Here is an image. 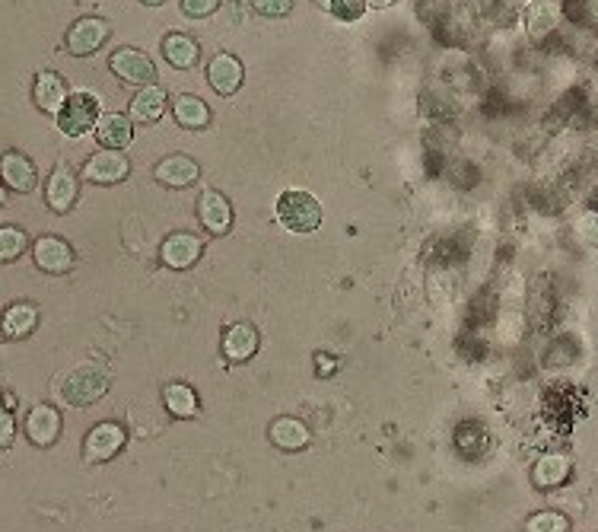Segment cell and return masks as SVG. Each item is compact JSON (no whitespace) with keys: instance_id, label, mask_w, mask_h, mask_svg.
I'll return each mask as SVG.
<instances>
[{"instance_id":"1","label":"cell","mask_w":598,"mask_h":532,"mask_svg":"<svg viewBox=\"0 0 598 532\" xmlns=\"http://www.w3.org/2000/svg\"><path fill=\"white\" fill-rule=\"evenodd\" d=\"M274 214L287 233H312L319 230L322 223V204L315 201V195L303 192V188H287V192L277 198Z\"/></svg>"},{"instance_id":"2","label":"cell","mask_w":598,"mask_h":532,"mask_svg":"<svg viewBox=\"0 0 598 532\" xmlns=\"http://www.w3.org/2000/svg\"><path fill=\"white\" fill-rule=\"evenodd\" d=\"M99 96L90 93V90H77V93H70L67 102H64V109L58 112V128L64 134H86L90 128H96L99 122Z\"/></svg>"},{"instance_id":"3","label":"cell","mask_w":598,"mask_h":532,"mask_svg":"<svg viewBox=\"0 0 598 532\" xmlns=\"http://www.w3.org/2000/svg\"><path fill=\"white\" fill-rule=\"evenodd\" d=\"M573 472H576V459L570 453H560V450L541 453L532 466V485L538 491H557L570 482Z\"/></svg>"},{"instance_id":"4","label":"cell","mask_w":598,"mask_h":532,"mask_svg":"<svg viewBox=\"0 0 598 532\" xmlns=\"http://www.w3.org/2000/svg\"><path fill=\"white\" fill-rule=\"evenodd\" d=\"M109 67H112V74H115L118 80L137 83V87H147V83L156 80L153 61L144 55V51H137V48H118V51H112Z\"/></svg>"},{"instance_id":"5","label":"cell","mask_w":598,"mask_h":532,"mask_svg":"<svg viewBox=\"0 0 598 532\" xmlns=\"http://www.w3.org/2000/svg\"><path fill=\"white\" fill-rule=\"evenodd\" d=\"M121 446H125V431L115 421H102L96 424L83 440V459L86 462H109Z\"/></svg>"},{"instance_id":"6","label":"cell","mask_w":598,"mask_h":532,"mask_svg":"<svg viewBox=\"0 0 598 532\" xmlns=\"http://www.w3.org/2000/svg\"><path fill=\"white\" fill-rule=\"evenodd\" d=\"M32 259L45 274H67L74 268V249L61 236H42L32 243Z\"/></svg>"},{"instance_id":"7","label":"cell","mask_w":598,"mask_h":532,"mask_svg":"<svg viewBox=\"0 0 598 532\" xmlns=\"http://www.w3.org/2000/svg\"><path fill=\"white\" fill-rule=\"evenodd\" d=\"M128 173H131V163L125 153H118V150H102L96 157L86 160V166H83V179H90L96 185H115L121 179H128Z\"/></svg>"},{"instance_id":"8","label":"cell","mask_w":598,"mask_h":532,"mask_svg":"<svg viewBox=\"0 0 598 532\" xmlns=\"http://www.w3.org/2000/svg\"><path fill=\"white\" fill-rule=\"evenodd\" d=\"M201 252H204V243L198 236H191V233H172L163 239V246H160V259L166 268L172 271H185L191 268L198 259H201Z\"/></svg>"},{"instance_id":"9","label":"cell","mask_w":598,"mask_h":532,"mask_svg":"<svg viewBox=\"0 0 598 532\" xmlns=\"http://www.w3.org/2000/svg\"><path fill=\"white\" fill-rule=\"evenodd\" d=\"M105 39H109V23L99 20V16H83V20H77L67 32V48L70 55L83 58V55H93L96 48H102Z\"/></svg>"},{"instance_id":"10","label":"cell","mask_w":598,"mask_h":532,"mask_svg":"<svg viewBox=\"0 0 598 532\" xmlns=\"http://www.w3.org/2000/svg\"><path fill=\"white\" fill-rule=\"evenodd\" d=\"M105 389H109V380H105V373L96 367H80L74 376L67 380L64 386V396L70 405H90L96 399L105 396Z\"/></svg>"},{"instance_id":"11","label":"cell","mask_w":598,"mask_h":532,"mask_svg":"<svg viewBox=\"0 0 598 532\" xmlns=\"http://www.w3.org/2000/svg\"><path fill=\"white\" fill-rule=\"evenodd\" d=\"M0 179H4V185L7 188H13V192H20V195H26V192H32L35 188V166H32V160L26 157V153H20V150H7L4 157H0Z\"/></svg>"},{"instance_id":"12","label":"cell","mask_w":598,"mask_h":532,"mask_svg":"<svg viewBox=\"0 0 598 532\" xmlns=\"http://www.w3.org/2000/svg\"><path fill=\"white\" fill-rule=\"evenodd\" d=\"M45 198L51 204V211H58V214L74 208V201H77V176H74V169H70L67 163H58L55 169H51Z\"/></svg>"},{"instance_id":"13","label":"cell","mask_w":598,"mask_h":532,"mask_svg":"<svg viewBox=\"0 0 598 532\" xmlns=\"http://www.w3.org/2000/svg\"><path fill=\"white\" fill-rule=\"evenodd\" d=\"M153 176H156V182L166 185V188H188V185L198 182L201 169H198L195 160L182 157V153H172V157H166V160L156 163Z\"/></svg>"},{"instance_id":"14","label":"cell","mask_w":598,"mask_h":532,"mask_svg":"<svg viewBox=\"0 0 598 532\" xmlns=\"http://www.w3.org/2000/svg\"><path fill=\"white\" fill-rule=\"evenodd\" d=\"M242 77H245V71H242L239 58H233V55H217L207 64V80L217 96H233L242 87Z\"/></svg>"},{"instance_id":"15","label":"cell","mask_w":598,"mask_h":532,"mask_svg":"<svg viewBox=\"0 0 598 532\" xmlns=\"http://www.w3.org/2000/svg\"><path fill=\"white\" fill-rule=\"evenodd\" d=\"M26 434L35 446H51L61 434V415L51 405H35L26 418Z\"/></svg>"},{"instance_id":"16","label":"cell","mask_w":598,"mask_h":532,"mask_svg":"<svg viewBox=\"0 0 598 532\" xmlns=\"http://www.w3.org/2000/svg\"><path fill=\"white\" fill-rule=\"evenodd\" d=\"M96 141H99L105 150H125V147L134 141L131 118H125L121 112L99 115V122H96Z\"/></svg>"},{"instance_id":"17","label":"cell","mask_w":598,"mask_h":532,"mask_svg":"<svg viewBox=\"0 0 598 532\" xmlns=\"http://www.w3.org/2000/svg\"><path fill=\"white\" fill-rule=\"evenodd\" d=\"M163 112H166V93H163V87H156V83L140 87L137 96L131 99V122L153 125V122H160Z\"/></svg>"},{"instance_id":"18","label":"cell","mask_w":598,"mask_h":532,"mask_svg":"<svg viewBox=\"0 0 598 532\" xmlns=\"http://www.w3.org/2000/svg\"><path fill=\"white\" fill-rule=\"evenodd\" d=\"M198 217L210 233H226L233 227V208L220 192H204L198 201Z\"/></svg>"},{"instance_id":"19","label":"cell","mask_w":598,"mask_h":532,"mask_svg":"<svg viewBox=\"0 0 598 532\" xmlns=\"http://www.w3.org/2000/svg\"><path fill=\"white\" fill-rule=\"evenodd\" d=\"M32 99L45 115H58L64 109V102H67L64 80L58 74H51V71L39 74V77H35V87H32Z\"/></svg>"},{"instance_id":"20","label":"cell","mask_w":598,"mask_h":532,"mask_svg":"<svg viewBox=\"0 0 598 532\" xmlns=\"http://www.w3.org/2000/svg\"><path fill=\"white\" fill-rule=\"evenodd\" d=\"M163 58L172 67H179V71H188V67L198 64L201 48H198L195 39L185 36V32H169V36L163 39Z\"/></svg>"},{"instance_id":"21","label":"cell","mask_w":598,"mask_h":532,"mask_svg":"<svg viewBox=\"0 0 598 532\" xmlns=\"http://www.w3.org/2000/svg\"><path fill=\"white\" fill-rule=\"evenodd\" d=\"M255 351H258V332L252 329L249 322H239V325H233L230 332H226L223 354L230 357L233 364H242V360L255 357Z\"/></svg>"},{"instance_id":"22","label":"cell","mask_w":598,"mask_h":532,"mask_svg":"<svg viewBox=\"0 0 598 532\" xmlns=\"http://www.w3.org/2000/svg\"><path fill=\"white\" fill-rule=\"evenodd\" d=\"M271 443L280 446V450H287V453H296V450H303V446L309 443V427L299 421V418H277L271 424Z\"/></svg>"},{"instance_id":"23","label":"cell","mask_w":598,"mask_h":532,"mask_svg":"<svg viewBox=\"0 0 598 532\" xmlns=\"http://www.w3.org/2000/svg\"><path fill=\"white\" fill-rule=\"evenodd\" d=\"M35 325H39V310L32 303H13L0 319V329L7 338H26L35 332Z\"/></svg>"},{"instance_id":"24","label":"cell","mask_w":598,"mask_h":532,"mask_svg":"<svg viewBox=\"0 0 598 532\" xmlns=\"http://www.w3.org/2000/svg\"><path fill=\"white\" fill-rule=\"evenodd\" d=\"M172 115H175V122H179L182 128H191V131L207 128V122H210V109H207V102L198 99V96H188V93L175 99Z\"/></svg>"},{"instance_id":"25","label":"cell","mask_w":598,"mask_h":532,"mask_svg":"<svg viewBox=\"0 0 598 532\" xmlns=\"http://www.w3.org/2000/svg\"><path fill=\"white\" fill-rule=\"evenodd\" d=\"M163 402L172 418H195L198 415V396H195V389L185 383H169L163 389Z\"/></svg>"},{"instance_id":"26","label":"cell","mask_w":598,"mask_h":532,"mask_svg":"<svg viewBox=\"0 0 598 532\" xmlns=\"http://www.w3.org/2000/svg\"><path fill=\"white\" fill-rule=\"evenodd\" d=\"M570 529H573L570 517L560 510H535L525 520V532H570Z\"/></svg>"},{"instance_id":"27","label":"cell","mask_w":598,"mask_h":532,"mask_svg":"<svg viewBox=\"0 0 598 532\" xmlns=\"http://www.w3.org/2000/svg\"><path fill=\"white\" fill-rule=\"evenodd\" d=\"M26 249V233L20 227H0V262L20 259Z\"/></svg>"},{"instance_id":"28","label":"cell","mask_w":598,"mask_h":532,"mask_svg":"<svg viewBox=\"0 0 598 532\" xmlns=\"http://www.w3.org/2000/svg\"><path fill=\"white\" fill-rule=\"evenodd\" d=\"M249 7L261 16H268V20H280V16H287L293 10V0H249Z\"/></svg>"},{"instance_id":"29","label":"cell","mask_w":598,"mask_h":532,"mask_svg":"<svg viewBox=\"0 0 598 532\" xmlns=\"http://www.w3.org/2000/svg\"><path fill=\"white\" fill-rule=\"evenodd\" d=\"M366 10V0H331V13L341 20H360Z\"/></svg>"},{"instance_id":"30","label":"cell","mask_w":598,"mask_h":532,"mask_svg":"<svg viewBox=\"0 0 598 532\" xmlns=\"http://www.w3.org/2000/svg\"><path fill=\"white\" fill-rule=\"evenodd\" d=\"M220 0H182V13L191 16V20H204V16L217 13Z\"/></svg>"},{"instance_id":"31","label":"cell","mask_w":598,"mask_h":532,"mask_svg":"<svg viewBox=\"0 0 598 532\" xmlns=\"http://www.w3.org/2000/svg\"><path fill=\"white\" fill-rule=\"evenodd\" d=\"M16 437V421L7 408H0V446H10Z\"/></svg>"},{"instance_id":"32","label":"cell","mask_w":598,"mask_h":532,"mask_svg":"<svg viewBox=\"0 0 598 532\" xmlns=\"http://www.w3.org/2000/svg\"><path fill=\"white\" fill-rule=\"evenodd\" d=\"M334 370H338V364L331 360V354H319V357H315V373H319V376L334 373Z\"/></svg>"},{"instance_id":"33","label":"cell","mask_w":598,"mask_h":532,"mask_svg":"<svg viewBox=\"0 0 598 532\" xmlns=\"http://www.w3.org/2000/svg\"><path fill=\"white\" fill-rule=\"evenodd\" d=\"M395 0H366V7H376V10H385V7H392Z\"/></svg>"},{"instance_id":"34","label":"cell","mask_w":598,"mask_h":532,"mask_svg":"<svg viewBox=\"0 0 598 532\" xmlns=\"http://www.w3.org/2000/svg\"><path fill=\"white\" fill-rule=\"evenodd\" d=\"M315 7H325V10H331V0H312Z\"/></svg>"},{"instance_id":"35","label":"cell","mask_w":598,"mask_h":532,"mask_svg":"<svg viewBox=\"0 0 598 532\" xmlns=\"http://www.w3.org/2000/svg\"><path fill=\"white\" fill-rule=\"evenodd\" d=\"M4 204H7V188L0 185V208H4Z\"/></svg>"},{"instance_id":"36","label":"cell","mask_w":598,"mask_h":532,"mask_svg":"<svg viewBox=\"0 0 598 532\" xmlns=\"http://www.w3.org/2000/svg\"><path fill=\"white\" fill-rule=\"evenodd\" d=\"M144 4H150V7H156V4H163V0H144Z\"/></svg>"}]
</instances>
